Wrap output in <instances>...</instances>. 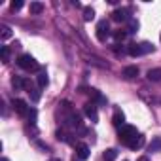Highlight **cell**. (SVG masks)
I'll list each match as a JSON object with an SVG mask.
<instances>
[{
    "mask_svg": "<svg viewBox=\"0 0 161 161\" xmlns=\"http://www.w3.org/2000/svg\"><path fill=\"white\" fill-rule=\"evenodd\" d=\"M138 135H140V133H138L136 127H133V125H123V127H119V131H118L119 142H123V144H127V146H129Z\"/></svg>",
    "mask_w": 161,
    "mask_h": 161,
    "instance_id": "6da1fadb",
    "label": "cell"
},
{
    "mask_svg": "<svg viewBox=\"0 0 161 161\" xmlns=\"http://www.w3.org/2000/svg\"><path fill=\"white\" fill-rule=\"evenodd\" d=\"M17 64L23 68V70H38V63L34 61V57L32 55H29V53H23L19 59H17Z\"/></svg>",
    "mask_w": 161,
    "mask_h": 161,
    "instance_id": "7a4b0ae2",
    "label": "cell"
},
{
    "mask_svg": "<svg viewBox=\"0 0 161 161\" xmlns=\"http://www.w3.org/2000/svg\"><path fill=\"white\" fill-rule=\"evenodd\" d=\"M108 36H110V27H108V21L103 19V21L97 23V40L99 42H106Z\"/></svg>",
    "mask_w": 161,
    "mask_h": 161,
    "instance_id": "3957f363",
    "label": "cell"
},
{
    "mask_svg": "<svg viewBox=\"0 0 161 161\" xmlns=\"http://www.w3.org/2000/svg\"><path fill=\"white\" fill-rule=\"evenodd\" d=\"M12 106H14V110L19 114V116H29V106H27V103L25 101H21V99H14L12 101Z\"/></svg>",
    "mask_w": 161,
    "mask_h": 161,
    "instance_id": "277c9868",
    "label": "cell"
},
{
    "mask_svg": "<svg viewBox=\"0 0 161 161\" xmlns=\"http://www.w3.org/2000/svg\"><path fill=\"white\" fill-rule=\"evenodd\" d=\"M25 89H27V93L31 95V101H32V103H38V101H40V97H42L40 89H38V87H34V86L29 82V80H25Z\"/></svg>",
    "mask_w": 161,
    "mask_h": 161,
    "instance_id": "5b68a950",
    "label": "cell"
},
{
    "mask_svg": "<svg viewBox=\"0 0 161 161\" xmlns=\"http://www.w3.org/2000/svg\"><path fill=\"white\" fill-rule=\"evenodd\" d=\"M84 112H86V116H87L93 123L99 121V114H97V104H95V103H87V104L84 106Z\"/></svg>",
    "mask_w": 161,
    "mask_h": 161,
    "instance_id": "8992f818",
    "label": "cell"
},
{
    "mask_svg": "<svg viewBox=\"0 0 161 161\" xmlns=\"http://www.w3.org/2000/svg\"><path fill=\"white\" fill-rule=\"evenodd\" d=\"M129 10H125V8H118V10H114L112 12V21H116V23H121V21H127L129 19Z\"/></svg>",
    "mask_w": 161,
    "mask_h": 161,
    "instance_id": "52a82bcc",
    "label": "cell"
},
{
    "mask_svg": "<svg viewBox=\"0 0 161 161\" xmlns=\"http://www.w3.org/2000/svg\"><path fill=\"white\" fill-rule=\"evenodd\" d=\"M64 123H66L68 127H74V129L78 127V129H80V127H82V121H80V114H76V112H70Z\"/></svg>",
    "mask_w": 161,
    "mask_h": 161,
    "instance_id": "ba28073f",
    "label": "cell"
},
{
    "mask_svg": "<svg viewBox=\"0 0 161 161\" xmlns=\"http://www.w3.org/2000/svg\"><path fill=\"white\" fill-rule=\"evenodd\" d=\"M121 76H123L125 80H133V78H136V76H138V66H135V64L125 66L123 72H121Z\"/></svg>",
    "mask_w": 161,
    "mask_h": 161,
    "instance_id": "9c48e42d",
    "label": "cell"
},
{
    "mask_svg": "<svg viewBox=\"0 0 161 161\" xmlns=\"http://www.w3.org/2000/svg\"><path fill=\"white\" fill-rule=\"evenodd\" d=\"M76 153H78V157L82 159V161L87 159V157H89V146H87V144H78V146H76Z\"/></svg>",
    "mask_w": 161,
    "mask_h": 161,
    "instance_id": "30bf717a",
    "label": "cell"
},
{
    "mask_svg": "<svg viewBox=\"0 0 161 161\" xmlns=\"http://www.w3.org/2000/svg\"><path fill=\"white\" fill-rule=\"evenodd\" d=\"M123 121H125L123 112H121V110H116V112H114V116H112V123H114L116 127H123V125H125Z\"/></svg>",
    "mask_w": 161,
    "mask_h": 161,
    "instance_id": "8fae6325",
    "label": "cell"
},
{
    "mask_svg": "<svg viewBox=\"0 0 161 161\" xmlns=\"http://www.w3.org/2000/svg\"><path fill=\"white\" fill-rule=\"evenodd\" d=\"M148 152H152V153L161 152V136H153V138H152V142H150V146H148Z\"/></svg>",
    "mask_w": 161,
    "mask_h": 161,
    "instance_id": "7c38bea8",
    "label": "cell"
},
{
    "mask_svg": "<svg viewBox=\"0 0 161 161\" xmlns=\"http://www.w3.org/2000/svg\"><path fill=\"white\" fill-rule=\"evenodd\" d=\"M148 80H150V82H161V68L148 70Z\"/></svg>",
    "mask_w": 161,
    "mask_h": 161,
    "instance_id": "4fadbf2b",
    "label": "cell"
},
{
    "mask_svg": "<svg viewBox=\"0 0 161 161\" xmlns=\"http://www.w3.org/2000/svg\"><path fill=\"white\" fill-rule=\"evenodd\" d=\"M29 12H31L32 15H38V14H42V12H44V4H42V2H31Z\"/></svg>",
    "mask_w": 161,
    "mask_h": 161,
    "instance_id": "5bb4252c",
    "label": "cell"
},
{
    "mask_svg": "<svg viewBox=\"0 0 161 161\" xmlns=\"http://www.w3.org/2000/svg\"><path fill=\"white\" fill-rule=\"evenodd\" d=\"M127 53H129L131 57H138V55H142V49H140V44H131V46L127 47Z\"/></svg>",
    "mask_w": 161,
    "mask_h": 161,
    "instance_id": "9a60e30c",
    "label": "cell"
},
{
    "mask_svg": "<svg viewBox=\"0 0 161 161\" xmlns=\"http://www.w3.org/2000/svg\"><path fill=\"white\" fill-rule=\"evenodd\" d=\"M116 157H118V152H116L114 148H108V150L103 153V159H104V161H116Z\"/></svg>",
    "mask_w": 161,
    "mask_h": 161,
    "instance_id": "2e32d148",
    "label": "cell"
},
{
    "mask_svg": "<svg viewBox=\"0 0 161 161\" xmlns=\"http://www.w3.org/2000/svg\"><path fill=\"white\" fill-rule=\"evenodd\" d=\"M47 84H49V78H47V72H46V70H42V72L38 74V86H40V87H46Z\"/></svg>",
    "mask_w": 161,
    "mask_h": 161,
    "instance_id": "e0dca14e",
    "label": "cell"
},
{
    "mask_svg": "<svg viewBox=\"0 0 161 161\" xmlns=\"http://www.w3.org/2000/svg\"><path fill=\"white\" fill-rule=\"evenodd\" d=\"M95 19V10L91 6H86L84 8V21H93Z\"/></svg>",
    "mask_w": 161,
    "mask_h": 161,
    "instance_id": "ac0fdd59",
    "label": "cell"
},
{
    "mask_svg": "<svg viewBox=\"0 0 161 161\" xmlns=\"http://www.w3.org/2000/svg\"><path fill=\"white\" fill-rule=\"evenodd\" d=\"M112 36H114V40H116V44H119V42H123L125 40V36H127V31H114L112 32Z\"/></svg>",
    "mask_w": 161,
    "mask_h": 161,
    "instance_id": "d6986e66",
    "label": "cell"
},
{
    "mask_svg": "<svg viewBox=\"0 0 161 161\" xmlns=\"http://www.w3.org/2000/svg\"><path fill=\"white\" fill-rule=\"evenodd\" d=\"M0 38H2V40L12 38V29H10V27H6V25H2V27H0Z\"/></svg>",
    "mask_w": 161,
    "mask_h": 161,
    "instance_id": "ffe728a7",
    "label": "cell"
},
{
    "mask_svg": "<svg viewBox=\"0 0 161 161\" xmlns=\"http://www.w3.org/2000/svg\"><path fill=\"white\" fill-rule=\"evenodd\" d=\"M142 144H144V136H142V135H138V136H136V138L129 144V148H131V150H138Z\"/></svg>",
    "mask_w": 161,
    "mask_h": 161,
    "instance_id": "44dd1931",
    "label": "cell"
},
{
    "mask_svg": "<svg viewBox=\"0 0 161 161\" xmlns=\"http://www.w3.org/2000/svg\"><path fill=\"white\" fill-rule=\"evenodd\" d=\"M0 57H2V63H10V47L8 46L0 47Z\"/></svg>",
    "mask_w": 161,
    "mask_h": 161,
    "instance_id": "7402d4cb",
    "label": "cell"
},
{
    "mask_svg": "<svg viewBox=\"0 0 161 161\" xmlns=\"http://www.w3.org/2000/svg\"><path fill=\"white\" fill-rule=\"evenodd\" d=\"M12 86H14L15 89H21V87H25V80H21L19 76H14V78H12Z\"/></svg>",
    "mask_w": 161,
    "mask_h": 161,
    "instance_id": "603a6c76",
    "label": "cell"
},
{
    "mask_svg": "<svg viewBox=\"0 0 161 161\" xmlns=\"http://www.w3.org/2000/svg\"><path fill=\"white\" fill-rule=\"evenodd\" d=\"M140 49H142V55H146V53H153V44H150V42H142V44H140Z\"/></svg>",
    "mask_w": 161,
    "mask_h": 161,
    "instance_id": "cb8c5ba5",
    "label": "cell"
},
{
    "mask_svg": "<svg viewBox=\"0 0 161 161\" xmlns=\"http://www.w3.org/2000/svg\"><path fill=\"white\" fill-rule=\"evenodd\" d=\"M55 136H57L59 140H63V142H70V144H74V142H72V138H68V135H66L64 131H57V133H55Z\"/></svg>",
    "mask_w": 161,
    "mask_h": 161,
    "instance_id": "d4e9b609",
    "label": "cell"
},
{
    "mask_svg": "<svg viewBox=\"0 0 161 161\" xmlns=\"http://www.w3.org/2000/svg\"><path fill=\"white\" fill-rule=\"evenodd\" d=\"M136 31H138V21H136V19H129L127 32H136Z\"/></svg>",
    "mask_w": 161,
    "mask_h": 161,
    "instance_id": "484cf974",
    "label": "cell"
},
{
    "mask_svg": "<svg viewBox=\"0 0 161 161\" xmlns=\"http://www.w3.org/2000/svg\"><path fill=\"white\" fill-rule=\"evenodd\" d=\"M23 8V2H21V0H14V2H12V10L15 12V10H21Z\"/></svg>",
    "mask_w": 161,
    "mask_h": 161,
    "instance_id": "4316f807",
    "label": "cell"
},
{
    "mask_svg": "<svg viewBox=\"0 0 161 161\" xmlns=\"http://www.w3.org/2000/svg\"><path fill=\"white\" fill-rule=\"evenodd\" d=\"M34 119H36V110H31V112H29V121L34 123Z\"/></svg>",
    "mask_w": 161,
    "mask_h": 161,
    "instance_id": "83f0119b",
    "label": "cell"
},
{
    "mask_svg": "<svg viewBox=\"0 0 161 161\" xmlns=\"http://www.w3.org/2000/svg\"><path fill=\"white\" fill-rule=\"evenodd\" d=\"M38 148H42V150H49L47 144H42V142H38Z\"/></svg>",
    "mask_w": 161,
    "mask_h": 161,
    "instance_id": "f1b7e54d",
    "label": "cell"
},
{
    "mask_svg": "<svg viewBox=\"0 0 161 161\" xmlns=\"http://www.w3.org/2000/svg\"><path fill=\"white\" fill-rule=\"evenodd\" d=\"M136 161H150V157H146V155H142V157H138Z\"/></svg>",
    "mask_w": 161,
    "mask_h": 161,
    "instance_id": "f546056e",
    "label": "cell"
},
{
    "mask_svg": "<svg viewBox=\"0 0 161 161\" xmlns=\"http://www.w3.org/2000/svg\"><path fill=\"white\" fill-rule=\"evenodd\" d=\"M0 161H10V159H8V157H2V159H0Z\"/></svg>",
    "mask_w": 161,
    "mask_h": 161,
    "instance_id": "4dcf8cb0",
    "label": "cell"
},
{
    "mask_svg": "<svg viewBox=\"0 0 161 161\" xmlns=\"http://www.w3.org/2000/svg\"><path fill=\"white\" fill-rule=\"evenodd\" d=\"M49 161H61V159H57V157H53V159H49Z\"/></svg>",
    "mask_w": 161,
    "mask_h": 161,
    "instance_id": "1f68e13d",
    "label": "cell"
},
{
    "mask_svg": "<svg viewBox=\"0 0 161 161\" xmlns=\"http://www.w3.org/2000/svg\"><path fill=\"white\" fill-rule=\"evenodd\" d=\"M159 40H161V36H159Z\"/></svg>",
    "mask_w": 161,
    "mask_h": 161,
    "instance_id": "d6a6232c",
    "label": "cell"
},
{
    "mask_svg": "<svg viewBox=\"0 0 161 161\" xmlns=\"http://www.w3.org/2000/svg\"><path fill=\"white\" fill-rule=\"evenodd\" d=\"M74 161H76V159H74Z\"/></svg>",
    "mask_w": 161,
    "mask_h": 161,
    "instance_id": "836d02e7",
    "label": "cell"
}]
</instances>
